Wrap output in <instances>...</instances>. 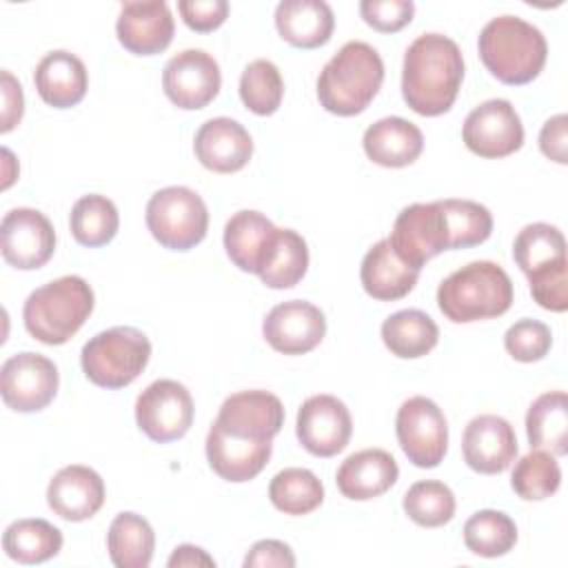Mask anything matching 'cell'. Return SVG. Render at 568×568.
<instances>
[{
	"mask_svg": "<svg viewBox=\"0 0 568 568\" xmlns=\"http://www.w3.org/2000/svg\"><path fill=\"white\" fill-rule=\"evenodd\" d=\"M295 433L311 455L333 457L346 448L353 419L346 404L335 395H313L297 410Z\"/></svg>",
	"mask_w": 568,
	"mask_h": 568,
	"instance_id": "9a60e30c",
	"label": "cell"
},
{
	"mask_svg": "<svg viewBox=\"0 0 568 568\" xmlns=\"http://www.w3.org/2000/svg\"><path fill=\"white\" fill-rule=\"evenodd\" d=\"M306 268H308L306 240L293 229H277L273 246L257 277L268 288H291L306 275Z\"/></svg>",
	"mask_w": 568,
	"mask_h": 568,
	"instance_id": "d6a6232c",
	"label": "cell"
},
{
	"mask_svg": "<svg viewBox=\"0 0 568 568\" xmlns=\"http://www.w3.org/2000/svg\"><path fill=\"white\" fill-rule=\"evenodd\" d=\"M359 13L368 27L382 33H395L413 20L415 2L413 0H362Z\"/></svg>",
	"mask_w": 568,
	"mask_h": 568,
	"instance_id": "ee69618b",
	"label": "cell"
},
{
	"mask_svg": "<svg viewBox=\"0 0 568 568\" xmlns=\"http://www.w3.org/2000/svg\"><path fill=\"white\" fill-rule=\"evenodd\" d=\"M71 235L78 244L95 248L109 244L120 226V215L115 204L100 193L82 195L69 215Z\"/></svg>",
	"mask_w": 568,
	"mask_h": 568,
	"instance_id": "836d02e7",
	"label": "cell"
},
{
	"mask_svg": "<svg viewBox=\"0 0 568 568\" xmlns=\"http://www.w3.org/2000/svg\"><path fill=\"white\" fill-rule=\"evenodd\" d=\"M271 504L284 515H308L324 501V486L308 468H284L268 484Z\"/></svg>",
	"mask_w": 568,
	"mask_h": 568,
	"instance_id": "d590c367",
	"label": "cell"
},
{
	"mask_svg": "<svg viewBox=\"0 0 568 568\" xmlns=\"http://www.w3.org/2000/svg\"><path fill=\"white\" fill-rule=\"evenodd\" d=\"M193 397L175 379H155L135 399L138 428L158 444L184 437L193 424Z\"/></svg>",
	"mask_w": 568,
	"mask_h": 568,
	"instance_id": "9c48e42d",
	"label": "cell"
},
{
	"mask_svg": "<svg viewBox=\"0 0 568 568\" xmlns=\"http://www.w3.org/2000/svg\"><path fill=\"white\" fill-rule=\"evenodd\" d=\"M397 442L417 468H435L442 464L448 450V422L442 408L424 397H408L395 417Z\"/></svg>",
	"mask_w": 568,
	"mask_h": 568,
	"instance_id": "ba28073f",
	"label": "cell"
},
{
	"mask_svg": "<svg viewBox=\"0 0 568 568\" xmlns=\"http://www.w3.org/2000/svg\"><path fill=\"white\" fill-rule=\"evenodd\" d=\"M58 366L40 353H16L0 368L2 402L16 413H36L49 406L58 393Z\"/></svg>",
	"mask_w": 568,
	"mask_h": 568,
	"instance_id": "30bf717a",
	"label": "cell"
},
{
	"mask_svg": "<svg viewBox=\"0 0 568 568\" xmlns=\"http://www.w3.org/2000/svg\"><path fill=\"white\" fill-rule=\"evenodd\" d=\"M220 64L202 49H184L164 64L162 89L180 109H204L220 93Z\"/></svg>",
	"mask_w": 568,
	"mask_h": 568,
	"instance_id": "5bb4252c",
	"label": "cell"
},
{
	"mask_svg": "<svg viewBox=\"0 0 568 568\" xmlns=\"http://www.w3.org/2000/svg\"><path fill=\"white\" fill-rule=\"evenodd\" d=\"M539 149L548 160L557 164L568 162V118L566 113H557L544 122L539 131Z\"/></svg>",
	"mask_w": 568,
	"mask_h": 568,
	"instance_id": "7dc6e473",
	"label": "cell"
},
{
	"mask_svg": "<svg viewBox=\"0 0 568 568\" xmlns=\"http://www.w3.org/2000/svg\"><path fill=\"white\" fill-rule=\"evenodd\" d=\"M561 484V468L552 453L546 450H530L524 455L510 477L513 490L526 501H541L559 490Z\"/></svg>",
	"mask_w": 568,
	"mask_h": 568,
	"instance_id": "ab89813d",
	"label": "cell"
},
{
	"mask_svg": "<svg viewBox=\"0 0 568 568\" xmlns=\"http://www.w3.org/2000/svg\"><path fill=\"white\" fill-rule=\"evenodd\" d=\"M462 138L468 151L479 158H506L521 149L524 124L508 100L493 98L466 115Z\"/></svg>",
	"mask_w": 568,
	"mask_h": 568,
	"instance_id": "8fae6325",
	"label": "cell"
},
{
	"mask_svg": "<svg viewBox=\"0 0 568 568\" xmlns=\"http://www.w3.org/2000/svg\"><path fill=\"white\" fill-rule=\"evenodd\" d=\"M439 328L435 320L419 308H404L388 315L382 324L384 346L402 359H417L437 346Z\"/></svg>",
	"mask_w": 568,
	"mask_h": 568,
	"instance_id": "f546056e",
	"label": "cell"
},
{
	"mask_svg": "<svg viewBox=\"0 0 568 568\" xmlns=\"http://www.w3.org/2000/svg\"><path fill=\"white\" fill-rule=\"evenodd\" d=\"M106 550L118 568H146L155 550V532L138 513H118L106 532Z\"/></svg>",
	"mask_w": 568,
	"mask_h": 568,
	"instance_id": "4dcf8cb0",
	"label": "cell"
},
{
	"mask_svg": "<svg viewBox=\"0 0 568 568\" xmlns=\"http://www.w3.org/2000/svg\"><path fill=\"white\" fill-rule=\"evenodd\" d=\"M384 82V62L375 47L362 40L346 42L317 75V100L335 115L362 113Z\"/></svg>",
	"mask_w": 568,
	"mask_h": 568,
	"instance_id": "7a4b0ae2",
	"label": "cell"
},
{
	"mask_svg": "<svg viewBox=\"0 0 568 568\" xmlns=\"http://www.w3.org/2000/svg\"><path fill=\"white\" fill-rule=\"evenodd\" d=\"M275 27L288 44L317 49L331 40L335 16L324 0H282L275 7Z\"/></svg>",
	"mask_w": 568,
	"mask_h": 568,
	"instance_id": "83f0119b",
	"label": "cell"
},
{
	"mask_svg": "<svg viewBox=\"0 0 568 568\" xmlns=\"http://www.w3.org/2000/svg\"><path fill=\"white\" fill-rule=\"evenodd\" d=\"M464 80V58L455 40L442 33L415 38L402 67L404 102L419 115L435 118L446 113Z\"/></svg>",
	"mask_w": 568,
	"mask_h": 568,
	"instance_id": "6da1fadb",
	"label": "cell"
},
{
	"mask_svg": "<svg viewBox=\"0 0 568 568\" xmlns=\"http://www.w3.org/2000/svg\"><path fill=\"white\" fill-rule=\"evenodd\" d=\"M530 284L532 300L552 313H564L568 308V262L557 260L526 275Z\"/></svg>",
	"mask_w": 568,
	"mask_h": 568,
	"instance_id": "7bdbcfd3",
	"label": "cell"
},
{
	"mask_svg": "<svg viewBox=\"0 0 568 568\" xmlns=\"http://www.w3.org/2000/svg\"><path fill=\"white\" fill-rule=\"evenodd\" d=\"M169 568H197V566H206V568H213L215 566V559L202 550L200 546H193V544H182L173 550V555L169 557L166 561Z\"/></svg>",
	"mask_w": 568,
	"mask_h": 568,
	"instance_id": "681fc988",
	"label": "cell"
},
{
	"mask_svg": "<svg viewBox=\"0 0 568 568\" xmlns=\"http://www.w3.org/2000/svg\"><path fill=\"white\" fill-rule=\"evenodd\" d=\"M293 568L295 566V555L291 550L288 544L280 541V539H262L255 541L248 550V555L244 557V568Z\"/></svg>",
	"mask_w": 568,
	"mask_h": 568,
	"instance_id": "bcb514c9",
	"label": "cell"
},
{
	"mask_svg": "<svg viewBox=\"0 0 568 568\" xmlns=\"http://www.w3.org/2000/svg\"><path fill=\"white\" fill-rule=\"evenodd\" d=\"M47 504L67 521L91 519L104 504V481L89 466H64L49 481Z\"/></svg>",
	"mask_w": 568,
	"mask_h": 568,
	"instance_id": "44dd1931",
	"label": "cell"
},
{
	"mask_svg": "<svg viewBox=\"0 0 568 568\" xmlns=\"http://www.w3.org/2000/svg\"><path fill=\"white\" fill-rule=\"evenodd\" d=\"M175 22L164 0L124 2L115 22L120 44L135 55H155L173 40Z\"/></svg>",
	"mask_w": 568,
	"mask_h": 568,
	"instance_id": "d6986e66",
	"label": "cell"
},
{
	"mask_svg": "<svg viewBox=\"0 0 568 568\" xmlns=\"http://www.w3.org/2000/svg\"><path fill=\"white\" fill-rule=\"evenodd\" d=\"M504 346L508 355L517 362H539L548 355L552 346V333L544 322L524 317L506 331Z\"/></svg>",
	"mask_w": 568,
	"mask_h": 568,
	"instance_id": "b9f144b4",
	"label": "cell"
},
{
	"mask_svg": "<svg viewBox=\"0 0 568 568\" xmlns=\"http://www.w3.org/2000/svg\"><path fill=\"white\" fill-rule=\"evenodd\" d=\"M513 304L508 273L490 262L477 260L453 271L437 286V306L455 324H468L504 315Z\"/></svg>",
	"mask_w": 568,
	"mask_h": 568,
	"instance_id": "277c9868",
	"label": "cell"
},
{
	"mask_svg": "<svg viewBox=\"0 0 568 568\" xmlns=\"http://www.w3.org/2000/svg\"><path fill=\"white\" fill-rule=\"evenodd\" d=\"M151 342L133 326H113L93 335L80 353V364L89 382L100 388L129 386L149 364Z\"/></svg>",
	"mask_w": 568,
	"mask_h": 568,
	"instance_id": "8992f818",
	"label": "cell"
},
{
	"mask_svg": "<svg viewBox=\"0 0 568 568\" xmlns=\"http://www.w3.org/2000/svg\"><path fill=\"white\" fill-rule=\"evenodd\" d=\"M464 544L473 555L501 557L517 544V526L506 513L484 508L464 524Z\"/></svg>",
	"mask_w": 568,
	"mask_h": 568,
	"instance_id": "8d00e7d4",
	"label": "cell"
},
{
	"mask_svg": "<svg viewBox=\"0 0 568 568\" xmlns=\"http://www.w3.org/2000/svg\"><path fill=\"white\" fill-rule=\"evenodd\" d=\"M178 11L189 29L197 33H209L226 20L229 2L226 0H180Z\"/></svg>",
	"mask_w": 568,
	"mask_h": 568,
	"instance_id": "f6af8a7d",
	"label": "cell"
},
{
	"mask_svg": "<svg viewBox=\"0 0 568 568\" xmlns=\"http://www.w3.org/2000/svg\"><path fill=\"white\" fill-rule=\"evenodd\" d=\"M193 151L204 169L215 173H235L248 164L253 155V140L237 120L211 118L197 129Z\"/></svg>",
	"mask_w": 568,
	"mask_h": 568,
	"instance_id": "ffe728a7",
	"label": "cell"
},
{
	"mask_svg": "<svg viewBox=\"0 0 568 568\" xmlns=\"http://www.w3.org/2000/svg\"><path fill=\"white\" fill-rule=\"evenodd\" d=\"M404 513L424 528H437L453 519L455 495L437 479L415 481L404 495Z\"/></svg>",
	"mask_w": 568,
	"mask_h": 568,
	"instance_id": "60d3db41",
	"label": "cell"
},
{
	"mask_svg": "<svg viewBox=\"0 0 568 568\" xmlns=\"http://www.w3.org/2000/svg\"><path fill=\"white\" fill-rule=\"evenodd\" d=\"M146 226L164 248L189 251L206 237L209 211L193 189L166 186L151 195Z\"/></svg>",
	"mask_w": 568,
	"mask_h": 568,
	"instance_id": "52a82bcc",
	"label": "cell"
},
{
	"mask_svg": "<svg viewBox=\"0 0 568 568\" xmlns=\"http://www.w3.org/2000/svg\"><path fill=\"white\" fill-rule=\"evenodd\" d=\"M273 453V442L255 444L235 439L211 424L206 435V459L215 475L226 481L242 484L264 470Z\"/></svg>",
	"mask_w": 568,
	"mask_h": 568,
	"instance_id": "4316f807",
	"label": "cell"
},
{
	"mask_svg": "<svg viewBox=\"0 0 568 568\" xmlns=\"http://www.w3.org/2000/svg\"><path fill=\"white\" fill-rule=\"evenodd\" d=\"M33 82L42 102L53 109H69L84 98L89 75L84 62L78 55L64 49H55L38 62Z\"/></svg>",
	"mask_w": 568,
	"mask_h": 568,
	"instance_id": "cb8c5ba5",
	"label": "cell"
},
{
	"mask_svg": "<svg viewBox=\"0 0 568 568\" xmlns=\"http://www.w3.org/2000/svg\"><path fill=\"white\" fill-rule=\"evenodd\" d=\"M213 426L235 439L266 444L284 426V406L268 390H240L222 402Z\"/></svg>",
	"mask_w": 568,
	"mask_h": 568,
	"instance_id": "7c38bea8",
	"label": "cell"
},
{
	"mask_svg": "<svg viewBox=\"0 0 568 568\" xmlns=\"http://www.w3.org/2000/svg\"><path fill=\"white\" fill-rule=\"evenodd\" d=\"M240 98L255 115H273L284 98L280 69L264 58L253 60L240 75Z\"/></svg>",
	"mask_w": 568,
	"mask_h": 568,
	"instance_id": "f35d334b",
	"label": "cell"
},
{
	"mask_svg": "<svg viewBox=\"0 0 568 568\" xmlns=\"http://www.w3.org/2000/svg\"><path fill=\"white\" fill-rule=\"evenodd\" d=\"M397 477L399 468L390 453L382 448H364L339 464L335 481L344 497L366 501L390 490Z\"/></svg>",
	"mask_w": 568,
	"mask_h": 568,
	"instance_id": "7402d4cb",
	"label": "cell"
},
{
	"mask_svg": "<svg viewBox=\"0 0 568 568\" xmlns=\"http://www.w3.org/2000/svg\"><path fill=\"white\" fill-rule=\"evenodd\" d=\"M2 155H4V164H9V162H13V155H11V151L9 149H2ZM13 173H9V166H7V171H4V182H2V189H7L11 182H13Z\"/></svg>",
	"mask_w": 568,
	"mask_h": 568,
	"instance_id": "f907efd6",
	"label": "cell"
},
{
	"mask_svg": "<svg viewBox=\"0 0 568 568\" xmlns=\"http://www.w3.org/2000/svg\"><path fill=\"white\" fill-rule=\"evenodd\" d=\"M419 277V268L406 264L384 237L373 244L359 266V280L364 291L379 302H395L408 295Z\"/></svg>",
	"mask_w": 568,
	"mask_h": 568,
	"instance_id": "603a6c76",
	"label": "cell"
},
{
	"mask_svg": "<svg viewBox=\"0 0 568 568\" xmlns=\"http://www.w3.org/2000/svg\"><path fill=\"white\" fill-rule=\"evenodd\" d=\"M477 49L490 75L513 87L532 82L548 58L544 33L517 16H497L486 22Z\"/></svg>",
	"mask_w": 568,
	"mask_h": 568,
	"instance_id": "3957f363",
	"label": "cell"
},
{
	"mask_svg": "<svg viewBox=\"0 0 568 568\" xmlns=\"http://www.w3.org/2000/svg\"><path fill=\"white\" fill-rule=\"evenodd\" d=\"M277 226L260 211H237L224 226L229 260L244 273H260L273 246Z\"/></svg>",
	"mask_w": 568,
	"mask_h": 568,
	"instance_id": "d4e9b609",
	"label": "cell"
},
{
	"mask_svg": "<svg viewBox=\"0 0 568 568\" xmlns=\"http://www.w3.org/2000/svg\"><path fill=\"white\" fill-rule=\"evenodd\" d=\"M513 257L517 266L528 275L546 264L566 257V240L564 233L546 222L526 224L513 244Z\"/></svg>",
	"mask_w": 568,
	"mask_h": 568,
	"instance_id": "74e56055",
	"label": "cell"
},
{
	"mask_svg": "<svg viewBox=\"0 0 568 568\" xmlns=\"http://www.w3.org/2000/svg\"><path fill=\"white\" fill-rule=\"evenodd\" d=\"M262 333L277 353L304 355L324 339L326 317L306 300H288L266 313Z\"/></svg>",
	"mask_w": 568,
	"mask_h": 568,
	"instance_id": "e0dca14e",
	"label": "cell"
},
{
	"mask_svg": "<svg viewBox=\"0 0 568 568\" xmlns=\"http://www.w3.org/2000/svg\"><path fill=\"white\" fill-rule=\"evenodd\" d=\"M2 548L18 564H42L62 548V532L47 519H18L7 526Z\"/></svg>",
	"mask_w": 568,
	"mask_h": 568,
	"instance_id": "1f68e13d",
	"label": "cell"
},
{
	"mask_svg": "<svg viewBox=\"0 0 568 568\" xmlns=\"http://www.w3.org/2000/svg\"><path fill=\"white\" fill-rule=\"evenodd\" d=\"M0 251L4 262L13 268H40L55 251L53 224L38 209H11L0 224Z\"/></svg>",
	"mask_w": 568,
	"mask_h": 568,
	"instance_id": "4fadbf2b",
	"label": "cell"
},
{
	"mask_svg": "<svg viewBox=\"0 0 568 568\" xmlns=\"http://www.w3.org/2000/svg\"><path fill=\"white\" fill-rule=\"evenodd\" d=\"M362 144L371 162L388 169H399L413 164L422 155L424 135L413 122L399 115H388L373 122L364 131Z\"/></svg>",
	"mask_w": 568,
	"mask_h": 568,
	"instance_id": "484cf974",
	"label": "cell"
},
{
	"mask_svg": "<svg viewBox=\"0 0 568 568\" xmlns=\"http://www.w3.org/2000/svg\"><path fill=\"white\" fill-rule=\"evenodd\" d=\"M2 78V120H0V131L9 133L22 118L24 111V95L20 82L4 69L0 73Z\"/></svg>",
	"mask_w": 568,
	"mask_h": 568,
	"instance_id": "c3c4849f",
	"label": "cell"
},
{
	"mask_svg": "<svg viewBox=\"0 0 568 568\" xmlns=\"http://www.w3.org/2000/svg\"><path fill=\"white\" fill-rule=\"evenodd\" d=\"M462 453L475 473L499 475L517 457L515 428L499 415H477L464 428Z\"/></svg>",
	"mask_w": 568,
	"mask_h": 568,
	"instance_id": "ac0fdd59",
	"label": "cell"
},
{
	"mask_svg": "<svg viewBox=\"0 0 568 568\" xmlns=\"http://www.w3.org/2000/svg\"><path fill=\"white\" fill-rule=\"evenodd\" d=\"M437 204L444 215L448 251L470 248L490 237L493 215L484 204L473 200H457V197L437 200Z\"/></svg>",
	"mask_w": 568,
	"mask_h": 568,
	"instance_id": "e575fe53",
	"label": "cell"
},
{
	"mask_svg": "<svg viewBox=\"0 0 568 568\" xmlns=\"http://www.w3.org/2000/svg\"><path fill=\"white\" fill-rule=\"evenodd\" d=\"M95 295L80 275L58 277L24 300L22 320L27 333L49 346L69 342L93 313Z\"/></svg>",
	"mask_w": 568,
	"mask_h": 568,
	"instance_id": "5b68a950",
	"label": "cell"
},
{
	"mask_svg": "<svg viewBox=\"0 0 568 568\" xmlns=\"http://www.w3.org/2000/svg\"><path fill=\"white\" fill-rule=\"evenodd\" d=\"M390 244L410 266L419 268L442 251H448L442 209L435 202H415L399 211L393 224Z\"/></svg>",
	"mask_w": 568,
	"mask_h": 568,
	"instance_id": "2e32d148",
	"label": "cell"
},
{
	"mask_svg": "<svg viewBox=\"0 0 568 568\" xmlns=\"http://www.w3.org/2000/svg\"><path fill=\"white\" fill-rule=\"evenodd\" d=\"M530 448L561 457L568 453V397L564 390L539 395L526 413Z\"/></svg>",
	"mask_w": 568,
	"mask_h": 568,
	"instance_id": "f1b7e54d",
	"label": "cell"
}]
</instances>
